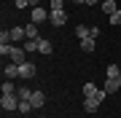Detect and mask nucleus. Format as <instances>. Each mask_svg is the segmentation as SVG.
Listing matches in <instances>:
<instances>
[{
  "instance_id": "obj_15",
  "label": "nucleus",
  "mask_w": 121,
  "mask_h": 118,
  "mask_svg": "<svg viewBox=\"0 0 121 118\" xmlns=\"http://www.w3.org/2000/svg\"><path fill=\"white\" fill-rule=\"evenodd\" d=\"M38 51H40V54H51V51H54V46L48 43V40L40 38V40H38Z\"/></svg>"
},
{
  "instance_id": "obj_16",
  "label": "nucleus",
  "mask_w": 121,
  "mask_h": 118,
  "mask_svg": "<svg viewBox=\"0 0 121 118\" xmlns=\"http://www.w3.org/2000/svg\"><path fill=\"white\" fill-rule=\"evenodd\" d=\"M16 83H13V81H3V94H16Z\"/></svg>"
},
{
  "instance_id": "obj_25",
  "label": "nucleus",
  "mask_w": 121,
  "mask_h": 118,
  "mask_svg": "<svg viewBox=\"0 0 121 118\" xmlns=\"http://www.w3.org/2000/svg\"><path fill=\"white\" fill-rule=\"evenodd\" d=\"M102 0H86V5H99Z\"/></svg>"
},
{
  "instance_id": "obj_11",
  "label": "nucleus",
  "mask_w": 121,
  "mask_h": 118,
  "mask_svg": "<svg viewBox=\"0 0 121 118\" xmlns=\"http://www.w3.org/2000/svg\"><path fill=\"white\" fill-rule=\"evenodd\" d=\"M16 97H19V102H30V99H32V91H30L27 86H19V89H16Z\"/></svg>"
},
{
  "instance_id": "obj_3",
  "label": "nucleus",
  "mask_w": 121,
  "mask_h": 118,
  "mask_svg": "<svg viewBox=\"0 0 121 118\" xmlns=\"http://www.w3.org/2000/svg\"><path fill=\"white\" fill-rule=\"evenodd\" d=\"M48 22H51L54 27H62V24L67 22V13H65V8H62V11H51V13H48Z\"/></svg>"
},
{
  "instance_id": "obj_12",
  "label": "nucleus",
  "mask_w": 121,
  "mask_h": 118,
  "mask_svg": "<svg viewBox=\"0 0 121 118\" xmlns=\"http://www.w3.org/2000/svg\"><path fill=\"white\" fill-rule=\"evenodd\" d=\"M99 8H102V11L110 16L113 11H118V5H116V0H102V3H99Z\"/></svg>"
},
{
  "instance_id": "obj_6",
  "label": "nucleus",
  "mask_w": 121,
  "mask_h": 118,
  "mask_svg": "<svg viewBox=\"0 0 121 118\" xmlns=\"http://www.w3.org/2000/svg\"><path fill=\"white\" fill-rule=\"evenodd\" d=\"M99 107V99H94V97H83V110L86 113H97Z\"/></svg>"
},
{
  "instance_id": "obj_13",
  "label": "nucleus",
  "mask_w": 121,
  "mask_h": 118,
  "mask_svg": "<svg viewBox=\"0 0 121 118\" xmlns=\"http://www.w3.org/2000/svg\"><path fill=\"white\" fill-rule=\"evenodd\" d=\"M81 48H83V51H89V54H91V51L97 48V40H94V38H83V40H81Z\"/></svg>"
},
{
  "instance_id": "obj_10",
  "label": "nucleus",
  "mask_w": 121,
  "mask_h": 118,
  "mask_svg": "<svg viewBox=\"0 0 121 118\" xmlns=\"http://www.w3.org/2000/svg\"><path fill=\"white\" fill-rule=\"evenodd\" d=\"M30 102H32V107H43L46 105V94L43 91H32V99Z\"/></svg>"
},
{
  "instance_id": "obj_7",
  "label": "nucleus",
  "mask_w": 121,
  "mask_h": 118,
  "mask_svg": "<svg viewBox=\"0 0 121 118\" xmlns=\"http://www.w3.org/2000/svg\"><path fill=\"white\" fill-rule=\"evenodd\" d=\"M46 19H48V13H46L43 8H40V5H38V8H32V16H30V22L40 24V22H46Z\"/></svg>"
},
{
  "instance_id": "obj_4",
  "label": "nucleus",
  "mask_w": 121,
  "mask_h": 118,
  "mask_svg": "<svg viewBox=\"0 0 121 118\" xmlns=\"http://www.w3.org/2000/svg\"><path fill=\"white\" fill-rule=\"evenodd\" d=\"M11 43L13 46H16V43H24V40H27V32H24V27H11Z\"/></svg>"
},
{
  "instance_id": "obj_17",
  "label": "nucleus",
  "mask_w": 121,
  "mask_h": 118,
  "mask_svg": "<svg viewBox=\"0 0 121 118\" xmlns=\"http://www.w3.org/2000/svg\"><path fill=\"white\" fill-rule=\"evenodd\" d=\"M75 38H81V40L89 38V27H86V24H78V27H75Z\"/></svg>"
},
{
  "instance_id": "obj_5",
  "label": "nucleus",
  "mask_w": 121,
  "mask_h": 118,
  "mask_svg": "<svg viewBox=\"0 0 121 118\" xmlns=\"http://www.w3.org/2000/svg\"><path fill=\"white\" fill-rule=\"evenodd\" d=\"M118 89H121V75H118V78H108V81H105V91H108V94H116Z\"/></svg>"
},
{
  "instance_id": "obj_18",
  "label": "nucleus",
  "mask_w": 121,
  "mask_h": 118,
  "mask_svg": "<svg viewBox=\"0 0 121 118\" xmlns=\"http://www.w3.org/2000/svg\"><path fill=\"white\" fill-rule=\"evenodd\" d=\"M121 75V67L116 65V62H113V65H108V78H118Z\"/></svg>"
},
{
  "instance_id": "obj_20",
  "label": "nucleus",
  "mask_w": 121,
  "mask_h": 118,
  "mask_svg": "<svg viewBox=\"0 0 121 118\" xmlns=\"http://www.w3.org/2000/svg\"><path fill=\"white\" fill-rule=\"evenodd\" d=\"M108 19H110V24H113V27H118V24H121V8H118V11H113Z\"/></svg>"
},
{
  "instance_id": "obj_19",
  "label": "nucleus",
  "mask_w": 121,
  "mask_h": 118,
  "mask_svg": "<svg viewBox=\"0 0 121 118\" xmlns=\"http://www.w3.org/2000/svg\"><path fill=\"white\" fill-rule=\"evenodd\" d=\"M22 48H24L27 54H32V51H38V40H24V46H22Z\"/></svg>"
},
{
  "instance_id": "obj_24",
  "label": "nucleus",
  "mask_w": 121,
  "mask_h": 118,
  "mask_svg": "<svg viewBox=\"0 0 121 118\" xmlns=\"http://www.w3.org/2000/svg\"><path fill=\"white\" fill-rule=\"evenodd\" d=\"M27 5H30L27 0H16V8H27Z\"/></svg>"
},
{
  "instance_id": "obj_23",
  "label": "nucleus",
  "mask_w": 121,
  "mask_h": 118,
  "mask_svg": "<svg viewBox=\"0 0 121 118\" xmlns=\"http://www.w3.org/2000/svg\"><path fill=\"white\" fill-rule=\"evenodd\" d=\"M97 35H99V27L91 24V27H89V38H97Z\"/></svg>"
},
{
  "instance_id": "obj_8",
  "label": "nucleus",
  "mask_w": 121,
  "mask_h": 118,
  "mask_svg": "<svg viewBox=\"0 0 121 118\" xmlns=\"http://www.w3.org/2000/svg\"><path fill=\"white\" fill-rule=\"evenodd\" d=\"M24 32H27V40H40V32H38V24H35V22L27 24Z\"/></svg>"
},
{
  "instance_id": "obj_2",
  "label": "nucleus",
  "mask_w": 121,
  "mask_h": 118,
  "mask_svg": "<svg viewBox=\"0 0 121 118\" xmlns=\"http://www.w3.org/2000/svg\"><path fill=\"white\" fill-rule=\"evenodd\" d=\"M0 105H3V110H19V97L16 94H3Z\"/></svg>"
},
{
  "instance_id": "obj_21",
  "label": "nucleus",
  "mask_w": 121,
  "mask_h": 118,
  "mask_svg": "<svg viewBox=\"0 0 121 118\" xmlns=\"http://www.w3.org/2000/svg\"><path fill=\"white\" fill-rule=\"evenodd\" d=\"M30 110H35L32 102H19V113H30Z\"/></svg>"
},
{
  "instance_id": "obj_9",
  "label": "nucleus",
  "mask_w": 121,
  "mask_h": 118,
  "mask_svg": "<svg viewBox=\"0 0 121 118\" xmlns=\"http://www.w3.org/2000/svg\"><path fill=\"white\" fill-rule=\"evenodd\" d=\"M5 78H8V81L19 78V65H13V62H8V65H5Z\"/></svg>"
},
{
  "instance_id": "obj_27",
  "label": "nucleus",
  "mask_w": 121,
  "mask_h": 118,
  "mask_svg": "<svg viewBox=\"0 0 121 118\" xmlns=\"http://www.w3.org/2000/svg\"><path fill=\"white\" fill-rule=\"evenodd\" d=\"M73 3H75V5H86V0H73Z\"/></svg>"
},
{
  "instance_id": "obj_1",
  "label": "nucleus",
  "mask_w": 121,
  "mask_h": 118,
  "mask_svg": "<svg viewBox=\"0 0 121 118\" xmlns=\"http://www.w3.org/2000/svg\"><path fill=\"white\" fill-rule=\"evenodd\" d=\"M35 73H38V67H35L30 59H27L24 65H19V78H22V81H30V78H35Z\"/></svg>"
},
{
  "instance_id": "obj_22",
  "label": "nucleus",
  "mask_w": 121,
  "mask_h": 118,
  "mask_svg": "<svg viewBox=\"0 0 121 118\" xmlns=\"http://www.w3.org/2000/svg\"><path fill=\"white\" fill-rule=\"evenodd\" d=\"M65 8V0H51V11H62Z\"/></svg>"
},
{
  "instance_id": "obj_26",
  "label": "nucleus",
  "mask_w": 121,
  "mask_h": 118,
  "mask_svg": "<svg viewBox=\"0 0 121 118\" xmlns=\"http://www.w3.org/2000/svg\"><path fill=\"white\" fill-rule=\"evenodd\" d=\"M27 3H30L32 8H38V3H40V0H27Z\"/></svg>"
},
{
  "instance_id": "obj_14",
  "label": "nucleus",
  "mask_w": 121,
  "mask_h": 118,
  "mask_svg": "<svg viewBox=\"0 0 121 118\" xmlns=\"http://www.w3.org/2000/svg\"><path fill=\"white\" fill-rule=\"evenodd\" d=\"M99 89L94 86V83H83V97H97Z\"/></svg>"
}]
</instances>
